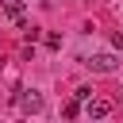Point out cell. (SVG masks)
<instances>
[{
  "label": "cell",
  "mask_w": 123,
  "mask_h": 123,
  "mask_svg": "<svg viewBox=\"0 0 123 123\" xmlns=\"http://www.w3.org/2000/svg\"><path fill=\"white\" fill-rule=\"evenodd\" d=\"M15 104H19V111H23V115H38V111H42V96H38L35 88H19Z\"/></svg>",
  "instance_id": "obj_1"
},
{
  "label": "cell",
  "mask_w": 123,
  "mask_h": 123,
  "mask_svg": "<svg viewBox=\"0 0 123 123\" xmlns=\"http://www.w3.org/2000/svg\"><path fill=\"white\" fill-rule=\"evenodd\" d=\"M85 65H88L92 73H115V69H119V58H115V54H96V58H88Z\"/></svg>",
  "instance_id": "obj_2"
},
{
  "label": "cell",
  "mask_w": 123,
  "mask_h": 123,
  "mask_svg": "<svg viewBox=\"0 0 123 123\" xmlns=\"http://www.w3.org/2000/svg\"><path fill=\"white\" fill-rule=\"evenodd\" d=\"M81 104H85L81 96H73V100H65V108H62V115H65V119H77V115H81Z\"/></svg>",
  "instance_id": "obj_5"
},
{
  "label": "cell",
  "mask_w": 123,
  "mask_h": 123,
  "mask_svg": "<svg viewBox=\"0 0 123 123\" xmlns=\"http://www.w3.org/2000/svg\"><path fill=\"white\" fill-rule=\"evenodd\" d=\"M111 100H100V96H92V100H85V111H88V119H104V115H111Z\"/></svg>",
  "instance_id": "obj_4"
},
{
  "label": "cell",
  "mask_w": 123,
  "mask_h": 123,
  "mask_svg": "<svg viewBox=\"0 0 123 123\" xmlns=\"http://www.w3.org/2000/svg\"><path fill=\"white\" fill-rule=\"evenodd\" d=\"M111 46H115V50H123V31H115V35H111Z\"/></svg>",
  "instance_id": "obj_6"
},
{
  "label": "cell",
  "mask_w": 123,
  "mask_h": 123,
  "mask_svg": "<svg viewBox=\"0 0 123 123\" xmlns=\"http://www.w3.org/2000/svg\"><path fill=\"white\" fill-rule=\"evenodd\" d=\"M0 12L15 23V27H27V12H23V0H0Z\"/></svg>",
  "instance_id": "obj_3"
}]
</instances>
